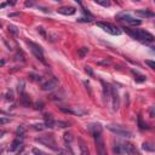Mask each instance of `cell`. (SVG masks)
I'll return each mask as SVG.
<instances>
[{
	"label": "cell",
	"instance_id": "obj_17",
	"mask_svg": "<svg viewBox=\"0 0 155 155\" xmlns=\"http://www.w3.org/2000/svg\"><path fill=\"white\" fill-rule=\"evenodd\" d=\"M142 149L145 150V151H151V153H154V151H155V143L144 142V143L142 144Z\"/></svg>",
	"mask_w": 155,
	"mask_h": 155
},
{
	"label": "cell",
	"instance_id": "obj_31",
	"mask_svg": "<svg viewBox=\"0 0 155 155\" xmlns=\"http://www.w3.org/2000/svg\"><path fill=\"white\" fill-rule=\"evenodd\" d=\"M56 125H57L58 127H61V128H63V127H67V126H68V122H63V121H58V122H56Z\"/></svg>",
	"mask_w": 155,
	"mask_h": 155
},
{
	"label": "cell",
	"instance_id": "obj_7",
	"mask_svg": "<svg viewBox=\"0 0 155 155\" xmlns=\"http://www.w3.org/2000/svg\"><path fill=\"white\" fill-rule=\"evenodd\" d=\"M107 128L109 131H111L116 136L125 137V138H131L132 137V132L130 130L122 127V126H119V125H107Z\"/></svg>",
	"mask_w": 155,
	"mask_h": 155
},
{
	"label": "cell",
	"instance_id": "obj_23",
	"mask_svg": "<svg viewBox=\"0 0 155 155\" xmlns=\"http://www.w3.org/2000/svg\"><path fill=\"white\" fill-rule=\"evenodd\" d=\"M79 143H80V150H81V154H84V155H86V154H88V149H87V147L85 145V143L82 142V140H79Z\"/></svg>",
	"mask_w": 155,
	"mask_h": 155
},
{
	"label": "cell",
	"instance_id": "obj_2",
	"mask_svg": "<svg viewBox=\"0 0 155 155\" xmlns=\"http://www.w3.org/2000/svg\"><path fill=\"white\" fill-rule=\"evenodd\" d=\"M124 30L134 40L137 41H140V42H144V44H150V42H154L155 41V36L144 30V29H130V28H124Z\"/></svg>",
	"mask_w": 155,
	"mask_h": 155
},
{
	"label": "cell",
	"instance_id": "obj_24",
	"mask_svg": "<svg viewBox=\"0 0 155 155\" xmlns=\"http://www.w3.org/2000/svg\"><path fill=\"white\" fill-rule=\"evenodd\" d=\"M33 128L38 130V131H42L44 128H47V127H46V125L44 122V124H35V125H33Z\"/></svg>",
	"mask_w": 155,
	"mask_h": 155
},
{
	"label": "cell",
	"instance_id": "obj_16",
	"mask_svg": "<svg viewBox=\"0 0 155 155\" xmlns=\"http://www.w3.org/2000/svg\"><path fill=\"white\" fill-rule=\"evenodd\" d=\"M21 104L23 105V107H30V104H31V102H30V98H29V96L25 93V92H22L21 93Z\"/></svg>",
	"mask_w": 155,
	"mask_h": 155
},
{
	"label": "cell",
	"instance_id": "obj_35",
	"mask_svg": "<svg viewBox=\"0 0 155 155\" xmlns=\"http://www.w3.org/2000/svg\"><path fill=\"white\" fill-rule=\"evenodd\" d=\"M7 2H8V5H11V6H13V5H16V2H17V0H7Z\"/></svg>",
	"mask_w": 155,
	"mask_h": 155
},
{
	"label": "cell",
	"instance_id": "obj_21",
	"mask_svg": "<svg viewBox=\"0 0 155 155\" xmlns=\"http://www.w3.org/2000/svg\"><path fill=\"white\" fill-rule=\"evenodd\" d=\"M87 53H88V48H87V47H81V48L78 50V56H79L80 58H84Z\"/></svg>",
	"mask_w": 155,
	"mask_h": 155
},
{
	"label": "cell",
	"instance_id": "obj_37",
	"mask_svg": "<svg viewBox=\"0 0 155 155\" xmlns=\"http://www.w3.org/2000/svg\"><path fill=\"white\" fill-rule=\"evenodd\" d=\"M53 1H62V0H53Z\"/></svg>",
	"mask_w": 155,
	"mask_h": 155
},
{
	"label": "cell",
	"instance_id": "obj_30",
	"mask_svg": "<svg viewBox=\"0 0 155 155\" xmlns=\"http://www.w3.org/2000/svg\"><path fill=\"white\" fill-rule=\"evenodd\" d=\"M24 6H25V7H33V6H34V1H33V0H25Z\"/></svg>",
	"mask_w": 155,
	"mask_h": 155
},
{
	"label": "cell",
	"instance_id": "obj_3",
	"mask_svg": "<svg viewBox=\"0 0 155 155\" xmlns=\"http://www.w3.org/2000/svg\"><path fill=\"white\" fill-rule=\"evenodd\" d=\"M113 153L114 154H137L138 151L133 144L122 142V143H116L113 147Z\"/></svg>",
	"mask_w": 155,
	"mask_h": 155
},
{
	"label": "cell",
	"instance_id": "obj_34",
	"mask_svg": "<svg viewBox=\"0 0 155 155\" xmlns=\"http://www.w3.org/2000/svg\"><path fill=\"white\" fill-rule=\"evenodd\" d=\"M33 153H34V154H45V153H44L42 150H39V149H35V148L33 149Z\"/></svg>",
	"mask_w": 155,
	"mask_h": 155
},
{
	"label": "cell",
	"instance_id": "obj_19",
	"mask_svg": "<svg viewBox=\"0 0 155 155\" xmlns=\"http://www.w3.org/2000/svg\"><path fill=\"white\" fill-rule=\"evenodd\" d=\"M63 138H64V142H65L67 147H68V145H69V144L71 143V140L74 139V137H73V134H71L70 132H65V133H64V137H63Z\"/></svg>",
	"mask_w": 155,
	"mask_h": 155
},
{
	"label": "cell",
	"instance_id": "obj_32",
	"mask_svg": "<svg viewBox=\"0 0 155 155\" xmlns=\"http://www.w3.org/2000/svg\"><path fill=\"white\" fill-rule=\"evenodd\" d=\"M85 71H86V73H87L90 76H93V71H92L91 67H87V65H86V67H85Z\"/></svg>",
	"mask_w": 155,
	"mask_h": 155
},
{
	"label": "cell",
	"instance_id": "obj_27",
	"mask_svg": "<svg viewBox=\"0 0 155 155\" xmlns=\"http://www.w3.org/2000/svg\"><path fill=\"white\" fill-rule=\"evenodd\" d=\"M145 64H147V65H149L151 69H154V70H155V61H151V59H147V61H145Z\"/></svg>",
	"mask_w": 155,
	"mask_h": 155
},
{
	"label": "cell",
	"instance_id": "obj_26",
	"mask_svg": "<svg viewBox=\"0 0 155 155\" xmlns=\"http://www.w3.org/2000/svg\"><path fill=\"white\" fill-rule=\"evenodd\" d=\"M24 132H25L24 126H19V127L17 128V131H16V134H17V136H23V134H24Z\"/></svg>",
	"mask_w": 155,
	"mask_h": 155
},
{
	"label": "cell",
	"instance_id": "obj_20",
	"mask_svg": "<svg viewBox=\"0 0 155 155\" xmlns=\"http://www.w3.org/2000/svg\"><path fill=\"white\" fill-rule=\"evenodd\" d=\"M94 2H97L98 5H101L103 7H110V5H111V0H94Z\"/></svg>",
	"mask_w": 155,
	"mask_h": 155
},
{
	"label": "cell",
	"instance_id": "obj_36",
	"mask_svg": "<svg viewBox=\"0 0 155 155\" xmlns=\"http://www.w3.org/2000/svg\"><path fill=\"white\" fill-rule=\"evenodd\" d=\"M151 51H153V52H155V47H151Z\"/></svg>",
	"mask_w": 155,
	"mask_h": 155
},
{
	"label": "cell",
	"instance_id": "obj_29",
	"mask_svg": "<svg viewBox=\"0 0 155 155\" xmlns=\"http://www.w3.org/2000/svg\"><path fill=\"white\" fill-rule=\"evenodd\" d=\"M0 119H1V120H0V124H1V126H4L6 122H10V117H8V119H6L4 115H2V116H0Z\"/></svg>",
	"mask_w": 155,
	"mask_h": 155
},
{
	"label": "cell",
	"instance_id": "obj_22",
	"mask_svg": "<svg viewBox=\"0 0 155 155\" xmlns=\"http://www.w3.org/2000/svg\"><path fill=\"white\" fill-rule=\"evenodd\" d=\"M7 28H8V31H10V33H12L15 36H17V35H18L19 30H18V28H17L16 25H13V24H8V27H7Z\"/></svg>",
	"mask_w": 155,
	"mask_h": 155
},
{
	"label": "cell",
	"instance_id": "obj_25",
	"mask_svg": "<svg viewBox=\"0 0 155 155\" xmlns=\"http://www.w3.org/2000/svg\"><path fill=\"white\" fill-rule=\"evenodd\" d=\"M138 125H139V128H140V130H145V128H148V127H147V124L143 122L142 116H138Z\"/></svg>",
	"mask_w": 155,
	"mask_h": 155
},
{
	"label": "cell",
	"instance_id": "obj_11",
	"mask_svg": "<svg viewBox=\"0 0 155 155\" xmlns=\"http://www.w3.org/2000/svg\"><path fill=\"white\" fill-rule=\"evenodd\" d=\"M22 145H23V136H17V138H15L11 143L10 151H19V148Z\"/></svg>",
	"mask_w": 155,
	"mask_h": 155
},
{
	"label": "cell",
	"instance_id": "obj_18",
	"mask_svg": "<svg viewBox=\"0 0 155 155\" xmlns=\"http://www.w3.org/2000/svg\"><path fill=\"white\" fill-rule=\"evenodd\" d=\"M131 73L134 75V81H136V82H144V81L147 80L145 75H143V74H139L137 70H131Z\"/></svg>",
	"mask_w": 155,
	"mask_h": 155
},
{
	"label": "cell",
	"instance_id": "obj_28",
	"mask_svg": "<svg viewBox=\"0 0 155 155\" xmlns=\"http://www.w3.org/2000/svg\"><path fill=\"white\" fill-rule=\"evenodd\" d=\"M5 99L6 101H13V93H12V91H7Z\"/></svg>",
	"mask_w": 155,
	"mask_h": 155
},
{
	"label": "cell",
	"instance_id": "obj_10",
	"mask_svg": "<svg viewBox=\"0 0 155 155\" xmlns=\"http://www.w3.org/2000/svg\"><path fill=\"white\" fill-rule=\"evenodd\" d=\"M110 99H111L113 110H117V109H119V105H120V99H119V94H117V91L115 90V87H111V96H110Z\"/></svg>",
	"mask_w": 155,
	"mask_h": 155
},
{
	"label": "cell",
	"instance_id": "obj_13",
	"mask_svg": "<svg viewBox=\"0 0 155 155\" xmlns=\"http://www.w3.org/2000/svg\"><path fill=\"white\" fill-rule=\"evenodd\" d=\"M134 13L138 15L139 17H145V18H151V17H155V13L150 10H144V8H138V10H134Z\"/></svg>",
	"mask_w": 155,
	"mask_h": 155
},
{
	"label": "cell",
	"instance_id": "obj_1",
	"mask_svg": "<svg viewBox=\"0 0 155 155\" xmlns=\"http://www.w3.org/2000/svg\"><path fill=\"white\" fill-rule=\"evenodd\" d=\"M90 133L92 134L93 139H94V143H96V147H97V151L99 154H105L107 150H105V147H104V140H103V137H102V126L99 124H90L87 126Z\"/></svg>",
	"mask_w": 155,
	"mask_h": 155
},
{
	"label": "cell",
	"instance_id": "obj_4",
	"mask_svg": "<svg viewBox=\"0 0 155 155\" xmlns=\"http://www.w3.org/2000/svg\"><path fill=\"white\" fill-rule=\"evenodd\" d=\"M35 140L39 142V143H41L42 145L50 148L53 151H61L59 148H58V145H57V143H56V139H54V137L52 134H45V136L36 137Z\"/></svg>",
	"mask_w": 155,
	"mask_h": 155
},
{
	"label": "cell",
	"instance_id": "obj_15",
	"mask_svg": "<svg viewBox=\"0 0 155 155\" xmlns=\"http://www.w3.org/2000/svg\"><path fill=\"white\" fill-rule=\"evenodd\" d=\"M44 122H45L47 128H52L56 125V121L51 114H44Z\"/></svg>",
	"mask_w": 155,
	"mask_h": 155
},
{
	"label": "cell",
	"instance_id": "obj_8",
	"mask_svg": "<svg viewBox=\"0 0 155 155\" xmlns=\"http://www.w3.org/2000/svg\"><path fill=\"white\" fill-rule=\"evenodd\" d=\"M116 19L120 21V22H125V23H127V24H130V25H140V24H142V21H140V19L134 18V17H132L131 15L125 13V12L117 13V15H116Z\"/></svg>",
	"mask_w": 155,
	"mask_h": 155
},
{
	"label": "cell",
	"instance_id": "obj_14",
	"mask_svg": "<svg viewBox=\"0 0 155 155\" xmlns=\"http://www.w3.org/2000/svg\"><path fill=\"white\" fill-rule=\"evenodd\" d=\"M62 111L64 113H68V114H74V115H78V116H82L85 115L87 111L84 110V109H80V108H75V109H67V108H61Z\"/></svg>",
	"mask_w": 155,
	"mask_h": 155
},
{
	"label": "cell",
	"instance_id": "obj_6",
	"mask_svg": "<svg viewBox=\"0 0 155 155\" xmlns=\"http://www.w3.org/2000/svg\"><path fill=\"white\" fill-rule=\"evenodd\" d=\"M97 27H99L101 29H103L105 33L110 35H120L122 33L120 28H117L115 24L109 23V22H97Z\"/></svg>",
	"mask_w": 155,
	"mask_h": 155
},
{
	"label": "cell",
	"instance_id": "obj_12",
	"mask_svg": "<svg viewBox=\"0 0 155 155\" xmlns=\"http://www.w3.org/2000/svg\"><path fill=\"white\" fill-rule=\"evenodd\" d=\"M76 12V8L74 6H62L57 10V13H61L63 16H71Z\"/></svg>",
	"mask_w": 155,
	"mask_h": 155
},
{
	"label": "cell",
	"instance_id": "obj_33",
	"mask_svg": "<svg viewBox=\"0 0 155 155\" xmlns=\"http://www.w3.org/2000/svg\"><path fill=\"white\" fill-rule=\"evenodd\" d=\"M149 114H150V116H151V117H154V116H155V107H151V108L149 109Z\"/></svg>",
	"mask_w": 155,
	"mask_h": 155
},
{
	"label": "cell",
	"instance_id": "obj_5",
	"mask_svg": "<svg viewBox=\"0 0 155 155\" xmlns=\"http://www.w3.org/2000/svg\"><path fill=\"white\" fill-rule=\"evenodd\" d=\"M27 45L29 46L30 52L34 54V57H35L36 59L41 61L44 64H46V61H45V56H44V50H42V47H41L39 44H36V42H34V41H30V40H27Z\"/></svg>",
	"mask_w": 155,
	"mask_h": 155
},
{
	"label": "cell",
	"instance_id": "obj_9",
	"mask_svg": "<svg viewBox=\"0 0 155 155\" xmlns=\"http://www.w3.org/2000/svg\"><path fill=\"white\" fill-rule=\"evenodd\" d=\"M57 86H58V80H57L56 78H51V79L46 80L45 82H42L41 88H42L44 91H52V90H54Z\"/></svg>",
	"mask_w": 155,
	"mask_h": 155
}]
</instances>
